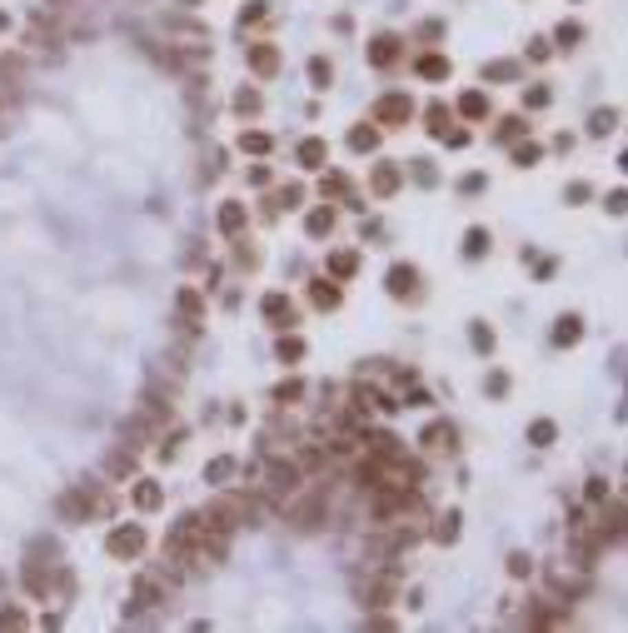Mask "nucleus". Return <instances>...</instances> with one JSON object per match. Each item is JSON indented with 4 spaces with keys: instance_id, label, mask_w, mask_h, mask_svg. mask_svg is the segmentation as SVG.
Listing matches in <instances>:
<instances>
[{
    "instance_id": "1",
    "label": "nucleus",
    "mask_w": 628,
    "mask_h": 633,
    "mask_svg": "<svg viewBox=\"0 0 628 633\" xmlns=\"http://www.w3.org/2000/svg\"><path fill=\"white\" fill-rule=\"evenodd\" d=\"M165 35L180 40L185 50H205V45H209V30L195 25V20H165Z\"/></svg>"
},
{
    "instance_id": "2",
    "label": "nucleus",
    "mask_w": 628,
    "mask_h": 633,
    "mask_svg": "<svg viewBox=\"0 0 628 633\" xmlns=\"http://www.w3.org/2000/svg\"><path fill=\"white\" fill-rule=\"evenodd\" d=\"M269 489L275 494H295L300 489V469L295 464H269Z\"/></svg>"
},
{
    "instance_id": "3",
    "label": "nucleus",
    "mask_w": 628,
    "mask_h": 633,
    "mask_svg": "<svg viewBox=\"0 0 628 633\" xmlns=\"http://www.w3.org/2000/svg\"><path fill=\"white\" fill-rule=\"evenodd\" d=\"M140 543H145L140 529H120V534H110V554H140Z\"/></svg>"
},
{
    "instance_id": "4",
    "label": "nucleus",
    "mask_w": 628,
    "mask_h": 633,
    "mask_svg": "<svg viewBox=\"0 0 628 633\" xmlns=\"http://www.w3.org/2000/svg\"><path fill=\"white\" fill-rule=\"evenodd\" d=\"M379 120H409V100H384L379 105Z\"/></svg>"
},
{
    "instance_id": "5",
    "label": "nucleus",
    "mask_w": 628,
    "mask_h": 633,
    "mask_svg": "<svg viewBox=\"0 0 628 633\" xmlns=\"http://www.w3.org/2000/svg\"><path fill=\"white\" fill-rule=\"evenodd\" d=\"M389 289H394V294H409V289H414V269H394V274H389Z\"/></svg>"
},
{
    "instance_id": "6",
    "label": "nucleus",
    "mask_w": 628,
    "mask_h": 633,
    "mask_svg": "<svg viewBox=\"0 0 628 633\" xmlns=\"http://www.w3.org/2000/svg\"><path fill=\"white\" fill-rule=\"evenodd\" d=\"M264 314H269V320H284V314H289V300H284V294H269V300H264Z\"/></svg>"
},
{
    "instance_id": "7",
    "label": "nucleus",
    "mask_w": 628,
    "mask_h": 633,
    "mask_svg": "<svg viewBox=\"0 0 628 633\" xmlns=\"http://www.w3.org/2000/svg\"><path fill=\"white\" fill-rule=\"evenodd\" d=\"M374 60H379V65H389V60H394V40H389V35L374 40Z\"/></svg>"
},
{
    "instance_id": "8",
    "label": "nucleus",
    "mask_w": 628,
    "mask_h": 633,
    "mask_svg": "<svg viewBox=\"0 0 628 633\" xmlns=\"http://www.w3.org/2000/svg\"><path fill=\"white\" fill-rule=\"evenodd\" d=\"M255 65L269 75V70H275V50H269V45H260V50H255Z\"/></svg>"
},
{
    "instance_id": "9",
    "label": "nucleus",
    "mask_w": 628,
    "mask_h": 633,
    "mask_svg": "<svg viewBox=\"0 0 628 633\" xmlns=\"http://www.w3.org/2000/svg\"><path fill=\"white\" fill-rule=\"evenodd\" d=\"M444 439H454V434H449V429H444V424H434V429H429V434H424V444H434V449H439V444H444Z\"/></svg>"
},
{
    "instance_id": "10",
    "label": "nucleus",
    "mask_w": 628,
    "mask_h": 633,
    "mask_svg": "<svg viewBox=\"0 0 628 633\" xmlns=\"http://www.w3.org/2000/svg\"><path fill=\"white\" fill-rule=\"evenodd\" d=\"M304 160H309V165H320V160H324V145H320V140H309V145H304Z\"/></svg>"
},
{
    "instance_id": "11",
    "label": "nucleus",
    "mask_w": 628,
    "mask_h": 633,
    "mask_svg": "<svg viewBox=\"0 0 628 633\" xmlns=\"http://www.w3.org/2000/svg\"><path fill=\"white\" fill-rule=\"evenodd\" d=\"M569 340H578V320H563V329H558V344H569Z\"/></svg>"
},
{
    "instance_id": "12",
    "label": "nucleus",
    "mask_w": 628,
    "mask_h": 633,
    "mask_svg": "<svg viewBox=\"0 0 628 633\" xmlns=\"http://www.w3.org/2000/svg\"><path fill=\"white\" fill-rule=\"evenodd\" d=\"M614 120H618L614 110H609V115H594V130H598V135H603V130H614Z\"/></svg>"
}]
</instances>
